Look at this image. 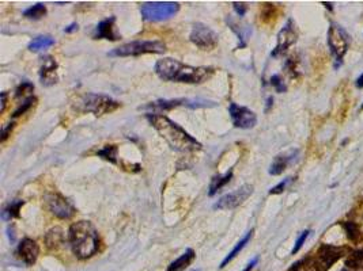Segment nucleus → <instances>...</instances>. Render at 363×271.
Wrapping results in <instances>:
<instances>
[{"label": "nucleus", "instance_id": "obj_22", "mask_svg": "<svg viewBox=\"0 0 363 271\" xmlns=\"http://www.w3.org/2000/svg\"><path fill=\"white\" fill-rule=\"evenodd\" d=\"M25 205V201L23 199H15L13 202H10L1 211V218L4 221H11L14 218H18L19 217V211H21V208Z\"/></svg>", "mask_w": 363, "mask_h": 271}, {"label": "nucleus", "instance_id": "obj_29", "mask_svg": "<svg viewBox=\"0 0 363 271\" xmlns=\"http://www.w3.org/2000/svg\"><path fill=\"white\" fill-rule=\"evenodd\" d=\"M117 152H118V148L116 145H106L101 151H98L97 155L105 159V160H108V162L113 163V164H118V162H117Z\"/></svg>", "mask_w": 363, "mask_h": 271}, {"label": "nucleus", "instance_id": "obj_8", "mask_svg": "<svg viewBox=\"0 0 363 271\" xmlns=\"http://www.w3.org/2000/svg\"><path fill=\"white\" fill-rule=\"evenodd\" d=\"M189 40L201 50H213L218 45L219 37L211 27L204 23H195L189 34Z\"/></svg>", "mask_w": 363, "mask_h": 271}, {"label": "nucleus", "instance_id": "obj_40", "mask_svg": "<svg viewBox=\"0 0 363 271\" xmlns=\"http://www.w3.org/2000/svg\"><path fill=\"white\" fill-rule=\"evenodd\" d=\"M355 86H356V88H359V90L363 88V74L355 80Z\"/></svg>", "mask_w": 363, "mask_h": 271}, {"label": "nucleus", "instance_id": "obj_31", "mask_svg": "<svg viewBox=\"0 0 363 271\" xmlns=\"http://www.w3.org/2000/svg\"><path fill=\"white\" fill-rule=\"evenodd\" d=\"M310 233H312V230L306 229V230H303L301 235L298 236V239H297V241H295V244H294V248H293V251H291V254H293V255H295L297 252H299V250L303 247V244H305V241H306V239L310 236Z\"/></svg>", "mask_w": 363, "mask_h": 271}, {"label": "nucleus", "instance_id": "obj_27", "mask_svg": "<svg viewBox=\"0 0 363 271\" xmlns=\"http://www.w3.org/2000/svg\"><path fill=\"white\" fill-rule=\"evenodd\" d=\"M23 15L29 18V19H41L42 16L47 15V7L42 3H37L34 6L29 7L28 10L23 11Z\"/></svg>", "mask_w": 363, "mask_h": 271}, {"label": "nucleus", "instance_id": "obj_38", "mask_svg": "<svg viewBox=\"0 0 363 271\" xmlns=\"http://www.w3.org/2000/svg\"><path fill=\"white\" fill-rule=\"evenodd\" d=\"M6 103H7V92H1V107H0V113H3L6 110Z\"/></svg>", "mask_w": 363, "mask_h": 271}, {"label": "nucleus", "instance_id": "obj_30", "mask_svg": "<svg viewBox=\"0 0 363 271\" xmlns=\"http://www.w3.org/2000/svg\"><path fill=\"white\" fill-rule=\"evenodd\" d=\"M34 91V84L30 81H22L21 84L15 90V98H25Z\"/></svg>", "mask_w": 363, "mask_h": 271}, {"label": "nucleus", "instance_id": "obj_18", "mask_svg": "<svg viewBox=\"0 0 363 271\" xmlns=\"http://www.w3.org/2000/svg\"><path fill=\"white\" fill-rule=\"evenodd\" d=\"M195 256H196L195 251H193L192 248H188L181 256L177 257L174 262H171V263L167 266V270L166 271H184L189 264L192 263Z\"/></svg>", "mask_w": 363, "mask_h": 271}, {"label": "nucleus", "instance_id": "obj_10", "mask_svg": "<svg viewBox=\"0 0 363 271\" xmlns=\"http://www.w3.org/2000/svg\"><path fill=\"white\" fill-rule=\"evenodd\" d=\"M229 114L235 128L252 129L257 123V115L254 114V111L245 106H240L234 102H231L229 106Z\"/></svg>", "mask_w": 363, "mask_h": 271}, {"label": "nucleus", "instance_id": "obj_13", "mask_svg": "<svg viewBox=\"0 0 363 271\" xmlns=\"http://www.w3.org/2000/svg\"><path fill=\"white\" fill-rule=\"evenodd\" d=\"M38 254H40L38 244L35 243L33 239H29V237H25L22 240L19 245H18V250H16L18 257L26 266H33L35 263V260H37V257H38Z\"/></svg>", "mask_w": 363, "mask_h": 271}, {"label": "nucleus", "instance_id": "obj_11", "mask_svg": "<svg viewBox=\"0 0 363 271\" xmlns=\"http://www.w3.org/2000/svg\"><path fill=\"white\" fill-rule=\"evenodd\" d=\"M45 201H47V205H48L49 210L52 211V214H55L57 218L68 220L75 214L76 210L74 208V205L60 194H56V193L47 194Z\"/></svg>", "mask_w": 363, "mask_h": 271}, {"label": "nucleus", "instance_id": "obj_28", "mask_svg": "<svg viewBox=\"0 0 363 271\" xmlns=\"http://www.w3.org/2000/svg\"><path fill=\"white\" fill-rule=\"evenodd\" d=\"M346 266L351 269H361L363 266V248L349 252L348 257L346 259Z\"/></svg>", "mask_w": 363, "mask_h": 271}, {"label": "nucleus", "instance_id": "obj_37", "mask_svg": "<svg viewBox=\"0 0 363 271\" xmlns=\"http://www.w3.org/2000/svg\"><path fill=\"white\" fill-rule=\"evenodd\" d=\"M257 262H259V257H254V259H252V260L247 264V267H245L242 271H252L254 269V266L257 264Z\"/></svg>", "mask_w": 363, "mask_h": 271}, {"label": "nucleus", "instance_id": "obj_7", "mask_svg": "<svg viewBox=\"0 0 363 271\" xmlns=\"http://www.w3.org/2000/svg\"><path fill=\"white\" fill-rule=\"evenodd\" d=\"M328 46L330 53L335 56L336 61L342 62L343 57L348 50L349 40L348 34L344 31V29L336 23H330L328 29Z\"/></svg>", "mask_w": 363, "mask_h": 271}, {"label": "nucleus", "instance_id": "obj_20", "mask_svg": "<svg viewBox=\"0 0 363 271\" xmlns=\"http://www.w3.org/2000/svg\"><path fill=\"white\" fill-rule=\"evenodd\" d=\"M227 23L230 25V27H231V30H233L234 33L238 35V40H241L240 47L247 46V40L248 37L250 35V33H252V30H250L247 25H242V23L235 22L231 16L227 18Z\"/></svg>", "mask_w": 363, "mask_h": 271}, {"label": "nucleus", "instance_id": "obj_1", "mask_svg": "<svg viewBox=\"0 0 363 271\" xmlns=\"http://www.w3.org/2000/svg\"><path fill=\"white\" fill-rule=\"evenodd\" d=\"M155 74L165 81H178L188 84H199L210 79L214 75L211 67H192L181 61L165 57L155 64Z\"/></svg>", "mask_w": 363, "mask_h": 271}, {"label": "nucleus", "instance_id": "obj_19", "mask_svg": "<svg viewBox=\"0 0 363 271\" xmlns=\"http://www.w3.org/2000/svg\"><path fill=\"white\" fill-rule=\"evenodd\" d=\"M297 152H293L291 155H278L274 159V162L271 164V167H269V174L271 175H280L283 174V171L287 168V166L291 163V160L294 159V155Z\"/></svg>", "mask_w": 363, "mask_h": 271}, {"label": "nucleus", "instance_id": "obj_21", "mask_svg": "<svg viewBox=\"0 0 363 271\" xmlns=\"http://www.w3.org/2000/svg\"><path fill=\"white\" fill-rule=\"evenodd\" d=\"M252 236H253V229H250V230H249V232H248L247 235H245V236L242 237V239H241L240 241H238V243H237V245H235V247H234L233 250H231V252H230V254H229V255H227V256L225 257V259H223V260H222V263H220V269H223V267H226L227 264L230 263V262H231V260H233L234 257L237 256V255H238V254H240L241 251H242V250H244V248H245V245H247V244L249 243V241H250V239H252Z\"/></svg>", "mask_w": 363, "mask_h": 271}, {"label": "nucleus", "instance_id": "obj_4", "mask_svg": "<svg viewBox=\"0 0 363 271\" xmlns=\"http://www.w3.org/2000/svg\"><path fill=\"white\" fill-rule=\"evenodd\" d=\"M166 50V45L161 41H132L128 44L120 45L108 53V56L116 57H130V56H142L147 53L162 54Z\"/></svg>", "mask_w": 363, "mask_h": 271}, {"label": "nucleus", "instance_id": "obj_6", "mask_svg": "<svg viewBox=\"0 0 363 271\" xmlns=\"http://www.w3.org/2000/svg\"><path fill=\"white\" fill-rule=\"evenodd\" d=\"M83 110L93 113L97 117H101L103 114L112 113L120 107V102L115 101L108 95L102 94H87L83 96L82 99Z\"/></svg>", "mask_w": 363, "mask_h": 271}, {"label": "nucleus", "instance_id": "obj_2", "mask_svg": "<svg viewBox=\"0 0 363 271\" xmlns=\"http://www.w3.org/2000/svg\"><path fill=\"white\" fill-rule=\"evenodd\" d=\"M146 118L148 120L151 126L164 137L173 149L180 151V152H191V151L201 148V144L196 138H193L192 136L185 132V129L181 128L178 123L171 121L169 117L148 113L146 115Z\"/></svg>", "mask_w": 363, "mask_h": 271}, {"label": "nucleus", "instance_id": "obj_16", "mask_svg": "<svg viewBox=\"0 0 363 271\" xmlns=\"http://www.w3.org/2000/svg\"><path fill=\"white\" fill-rule=\"evenodd\" d=\"M115 22H116V18H115V16H110L108 19L101 20L96 27L94 40H118L120 35L115 31Z\"/></svg>", "mask_w": 363, "mask_h": 271}, {"label": "nucleus", "instance_id": "obj_24", "mask_svg": "<svg viewBox=\"0 0 363 271\" xmlns=\"http://www.w3.org/2000/svg\"><path fill=\"white\" fill-rule=\"evenodd\" d=\"M233 178V171H229L225 175H218L214 176L213 181H211V184H210V191H208V196H214L218 191H219L222 187H225L227 183L231 181Z\"/></svg>", "mask_w": 363, "mask_h": 271}, {"label": "nucleus", "instance_id": "obj_34", "mask_svg": "<svg viewBox=\"0 0 363 271\" xmlns=\"http://www.w3.org/2000/svg\"><path fill=\"white\" fill-rule=\"evenodd\" d=\"M291 182H293V178H286L284 181H281L280 183H278L275 187H272V189L269 190V194H281Z\"/></svg>", "mask_w": 363, "mask_h": 271}, {"label": "nucleus", "instance_id": "obj_43", "mask_svg": "<svg viewBox=\"0 0 363 271\" xmlns=\"http://www.w3.org/2000/svg\"><path fill=\"white\" fill-rule=\"evenodd\" d=\"M340 271H349V270H347V269H343V270H340Z\"/></svg>", "mask_w": 363, "mask_h": 271}, {"label": "nucleus", "instance_id": "obj_23", "mask_svg": "<svg viewBox=\"0 0 363 271\" xmlns=\"http://www.w3.org/2000/svg\"><path fill=\"white\" fill-rule=\"evenodd\" d=\"M45 243L49 250H56L64 243V233L62 228H53L47 233L45 236Z\"/></svg>", "mask_w": 363, "mask_h": 271}, {"label": "nucleus", "instance_id": "obj_12", "mask_svg": "<svg viewBox=\"0 0 363 271\" xmlns=\"http://www.w3.org/2000/svg\"><path fill=\"white\" fill-rule=\"evenodd\" d=\"M297 40H298V33H297L294 22H293V19H288L287 23L278 34V44H276V47L272 50L271 56L278 57V56L283 54L291 45H294Z\"/></svg>", "mask_w": 363, "mask_h": 271}, {"label": "nucleus", "instance_id": "obj_42", "mask_svg": "<svg viewBox=\"0 0 363 271\" xmlns=\"http://www.w3.org/2000/svg\"><path fill=\"white\" fill-rule=\"evenodd\" d=\"M322 4L327 7L329 11H333V7H332V3H327V1H322Z\"/></svg>", "mask_w": 363, "mask_h": 271}, {"label": "nucleus", "instance_id": "obj_32", "mask_svg": "<svg viewBox=\"0 0 363 271\" xmlns=\"http://www.w3.org/2000/svg\"><path fill=\"white\" fill-rule=\"evenodd\" d=\"M34 101H35V99H34V98H33V96H29L28 99L23 102L21 106H19V107L15 110L14 114H13V117H14V118H16V117H19V115L25 114V113L28 111L29 108L33 106V103H34Z\"/></svg>", "mask_w": 363, "mask_h": 271}, {"label": "nucleus", "instance_id": "obj_15", "mask_svg": "<svg viewBox=\"0 0 363 271\" xmlns=\"http://www.w3.org/2000/svg\"><path fill=\"white\" fill-rule=\"evenodd\" d=\"M329 269L330 266L318 254H315L303 257L299 262L293 264L290 271H328Z\"/></svg>", "mask_w": 363, "mask_h": 271}, {"label": "nucleus", "instance_id": "obj_33", "mask_svg": "<svg viewBox=\"0 0 363 271\" xmlns=\"http://www.w3.org/2000/svg\"><path fill=\"white\" fill-rule=\"evenodd\" d=\"M271 84L274 86L275 90L278 91V92H286L287 91V87H286V84H284V81L280 77V75H274L272 77H271Z\"/></svg>", "mask_w": 363, "mask_h": 271}, {"label": "nucleus", "instance_id": "obj_35", "mask_svg": "<svg viewBox=\"0 0 363 271\" xmlns=\"http://www.w3.org/2000/svg\"><path fill=\"white\" fill-rule=\"evenodd\" d=\"M233 7L234 10H235V13L238 14V16H244L248 10V7L245 3H238V1H234Z\"/></svg>", "mask_w": 363, "mask_h": 271}, {"label": "nucleus", "instance_id": "obj_3", "mask_svg": "<svg viewBox=\"0 0 363 271\" xmlns=\"http://www.w3.org/2000/svg\"><path fill=\"white\" fill-rule=\"evenodd\" d=\"M68 243L72 252L79 259H89L99 247V236L96 226L90 221H78L69 226Z\"/></svg>", "mask_w": 363, "mask_h": 271}, {"label": "nucleus", "instance_id": "obj_26", "mask_svg": "<svg viewBox=\"0 0 363 271\" xmlns=\"http://www.w3.org/2000/svg\"><path fill=\"white\" fill-rule=\"evenodd\" d=\"M52 45H55V40L52 37H49V35H40V37H35L34 40L29 44V49L32 52H38L41 49L50 47Z\"/></svg>", "mask_w": 363, "mask_h": 271}, {"label": "nucleus", "instance_id": "obj_25", "mask_svg": "<svg viewBox=\"0 0 363 271\" xmlns=\"http://www.w3.org/2000/svg\"><path fill=\"white\" fill-rule=\"evenodd\" d=\"M343 229L346 232V235L348 237V240H351L352 243H359L362 240V230L361 226L354 221H344L342 224Z\"/></svg>", "mask_w": 363, "mask_h": 271}, {"label": "nucleus", "instance_id": "obj_9", "mask_svg": "<svg viewBox=\"0 0 363 271\" xmlns=\"http://www.w3.org/2000/svg\"><path fill=\"white\" fill-rule=\"evenodd\" d=\"M253 193V186L252 184H244L240 189L234 190L233 193H229L226 196H223L218 202L214 205V209L226 210V209H235L240 205L247 201L249 196Z\"/></svg>", "mask_w": 363, "mask_h": 271}, {"label": "nucleus", "instance_id": "obj_14", "mask_svg": "<svg viewBox=\"0 0 363 271\" xmlns=\"http://www.w3.org/2000/svg\"><path fill=\"white\" fill-rule=\"evenodd\" d=\"M40 79L44 86H53L57 83V62L52 56H42L40 67Z\"/></svg>", "mask_w": 363, "mask_h": 271}, {"label": "nucleus", "instance_id": "obj_39", "mask_svg": "<svg viewBox=\"0 0 363 271\" xmlns=\"http://www.w3.org/2000/svg\"><path fill=\"white\" fill-rule=\"evenodd\" d=\"M78 29H79L78 23H71L68 27L64 29V33H74V31H78Z\"/></svg>", "mask_w": 363, "mask_h": 271}, {"label": "nucleus", "instance_id": "obj_44", "mask_svg": "<svg viewBox=\"0 0 363 271\" xmlns=\"http://www.w3.org/2000/svg\"><path fill=\"white\" fill-rule=\"evenodd\" d=\"M361 110H363V105H362V106H361Z\"/></svg>", "mask_w": 363, "mask_h": 271}, {"label": "nucleus", "instance_id": "obj_5", "mask_svg": "<svg viewBox=\"0 0 363 271\" xmlns=\"http://www.w3.org/2000/svg\"><path fill=\"white\" fill-rule=\"evenodd\" d=\"M180 10L177 1H147L140 7L142 18L147 22H161L174 16Z\"/></svg>", "mask_w": 363, "mask_h": 271}, {"label": "nucleus", "instance_id": "obj_36", "mask_svg": "<svg viewBox=\"0 0 363 271\" xmlns=\"http://www.w3.org/2000/svg\"><path fill=\"white\" fill-rule=\"evenodd\" d=\"M14 126L15 122H10V123H7V126H4V128L1 129V142L6 141V138L10 136V132L14 129Z\"/></svg>", "mask_w": 363, "mask_h": 271}, {"label": "nucleus", "instance_id": "obj_17", "mask_svg": "<svg viewBox=\"0 0 363 271\" xmlns=\"http://www.w3.org/2000/svg\"><path fill=\"white\" fill-rule=\"evenodd\" d=\"M186 99H159L157 102H151L148 105H146L143 107H140V110H151V114H161L162 111H169L171 108L178 107V106H185Z\"/></svg>", "mask_w": 363, "mask_h": 271}, {"label": "nucleus", "instance_id": "obj_41", "mask_svg": "<svg viewBox=\"0 0 363 271\" xmlns=\"http://www.w3.org/2000/svg\"><path fill=\"white\" fill-rule=\"evenodd\" d=\"M272 103H274V98H272V96H269V98L267 99V110L272 106Z\"/></svg>", "mask_w": 363, "mask_h": 271}]
</instances>
